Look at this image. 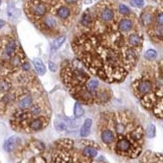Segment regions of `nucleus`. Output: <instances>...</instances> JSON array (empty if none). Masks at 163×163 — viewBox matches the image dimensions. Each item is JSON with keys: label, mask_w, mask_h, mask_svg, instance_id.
<instances>
[{"label": "nucleus", "mask_w": 163, "mask_h": 163, "mask_svg": "<svg viewBox=\"0 0 163 163\" xmlns=\"http://www.w3.org/2000/svg\"><path fill=\"white\" fill-rule=\"evenodd\" d=\"M20 143V139L18 138V137H10V138H8L6 141H5L4 143V149L5 151H7V152H11L13 149H15V147Z\"/></svg>", "instance_id": "1"}, {"label": "nucleus", "mask_w": 163, "mask_h": 163, "mask_svg": "<svg viewBox=\"0 0 163 163\" xmlns=\"http://www.w3.org/2000/svg\"><path fill=\"white\" fill-rule=\"evenodd\" d=\"M91 127H92V119L90 118L86 119V121L84 122V124H83V126L81 128V136L82 137L88 136L90 134Z\"/></svg>", "instance_id": "2"}, {"label": "nucleus", "mask_w": 163, "mask_h": 163, "mask_svg": "<svg viewBox=\"0 0 163 163\" xmlns=\"http://www.w3.org/2000/svg\"><path fill=\"white\" fill-rule=\"evenodd\" d=\"M32 12L38 16H42L47 13V6L42 3L34 4L32 6Z\"/></svg>", "instance_id": "3"}, {"label": "nucleus", "mask_w": 163, "mask_h": 163, "mask_svg": "<svg viewBox=\"0 0 163 163\" xmlns=\"http://www.w3.org/2000/svg\"><path fill=\"white\" fill-rule=\"evenodd\" d=\"M33 64H34V67H35V70L38 75H44L45 73V71H47V69H45V66H44V64L42 63L41 60L39 58H35L33 60Z\"/></svg>", "instance_id": "4"}, {"label": "nucleus", "mask_w": 163, "mask_h": 163, "mask_svg": "<svg viewBox=\"0 0 163 163\" xmlns=\"http://www.w3.org/2000/svg\"><path fill=\"white\" fill-rule=\"evenodd\" d=\"M31 105H32V97L29 96V95L23 97V98L18 102V107L21 108V109L29 108Z\"/></svg>", "instance_id": "5"}, {"label": "nucleus", "mask_w": 163, "mask_h": 163, "mask_svg": "<svg viewBox=\"0 0 163 163\" xmlns=\"http://www.w3.org/2000/svg\"><path fill=\"white\" fill-rule=\"evenodd\" d=\"M151 88H152V84H151L150 81H147V80L142 81L138 86V89L140 91V93H142V94H146L148 92H150Z\"/></svg>", "instance_id": "6"}, {"label": "nucleus", "mask_w": 163, "mask_h": 163, "mask_svg": "<svg viewBox=\"0 0 163 163\" xmlns=\"http://www.w3.org/2000/svg\"><path fill=\"white\" fill-rule=\"evenodd\" d=\"M101 137H102L103 142L106 144L111 143V142H113V140H114V134L112 133V131H110V130L103 131Z\"/></svg>", "instance_id": "7"}, {"label": "nucleus", "mask_w": 163, "mask_h": 163, "mask_svg": "<svg viewBox=\"0 0 163 163\" xmlns=\"http://www.w3.org/2000/svg\"><path fill=\"white\" fill-rule=\"evenodd\" d=\"M130 148V142L127 139H121L120 141L117 143V150L121 151V152H125L128 151Z\"/></svg>", "instance_id": "8"}, {"label": "nucleus", "mask_w": 163, "mask_h": 163, "mask_svg": "<svg viewBox=\"0 0 163 163\" xmlns=\"http://www.w3.org/2000/svg\"><path fill=\"white\" fill-rule=\"evenodd\" d=\"M113 17H114L113 10L109 9V8H106V9H104V10L102 11V13H101V19L103 20V21L109 22V21H111V20L113 19Z\"/></svg>", "instance_id": "9"}, {"label": "nucleus", "mask_w": 163, "mask_h": 163, "mask_svg": "<svg viewBox=\"0 0 163 163\" xmlns=\"http://www.w3.org/2000/svg\"><path fill=\"white\" fill-rule=\"evenodd\" d=\"M132 21L129 19H123L119 23V29L121 31H129L132 28Z\"/></svg>", "instance_id": "10"}, {"label": "nucleus", "mask_w": 163, "mask_h": 163, "mask_svg": "<svg viewBox=\"0 0 163 163\" xmlns=\"http://www.w3.org/2000/svg\"><path fill=\"white\" fill-rule=\"evenodd\" d=\"M71 14V11L68 7L65 6H62L58 10V15L61 19H67Z\"/></svg>", "instance_id": "11"}, {"label": "nucleus", "mask_w": 163, "mask_h": 163, "mask_svg": "<svg viewBox=\"0 0 163 163\" xmlns=\"http://www.w3.org/2000/svg\"><path fill=\"white\" fill-rule=\"evenodd\" d=\"M99 86V82H98V80L97 79H91L90 81L87 83V88H88V90L89 91H91V92H94L97 88H98Z\"/></svg>", "instance_id": "12"}, {"label": "nucleus", "mask_w": 163, "mask_h": 163, "mask_svg": "<svg viewBox=\"0 0 163 163\" xmlns=\"http://www.w3.org/2000/svg\"><path fill=\"white\" fill-rule=\"evenodd\" d=\"M129 43L132 45V46H137L141 43V37L137 34H132L129 37Z\"/></svg>", "instance_id": "13"}, {"label": "nucleus", "mask_w": 163, "mask_h": 163, "mask_svg": "<svg viewBox=\"0 0 163 163\" xmlns=\"http://www.w3.org/2000/svg\"><path fill=\"white\" fill-rule=\"evenodd\" d=\"M85 113V110L84 108L82 107V105L80 103H77L75 104V107H74V114H75L76 117H82L83 115H84Z\"/></svg>", "instance_id": "14"}, {"label": "nucleus", "mask_w": 163, "mask_h": 163, "mask_svg": "<svg viewBox=\"0 0 163 163\" xmlns=\"http://www.w3.org/2000/svg\"><path fill=\"white\" fill-rule=\"evenodd\" d=\"M84 154L86 156L93 158V157H96L97 155H98V151L93 147H86L84 149Z\"/></svg>", "instance_id": "15"}, {"label": "nucleus", "mask_w": 163, "mask_h": 163, "mask_svg": "<svg viewBox=\"0 0 163 163\" xmlns=\"http://www.w3.org/2000/svg\"><path fill=\"white\" fill-rule=\"evenodd\" d=\"M44 124H42L41 120V119H34L30 122V128L33 130H39L41 129Z\"/></svg>", "instance_id": "16"}, {"label": "nucleus", "mask_w": 163, "mask_h": 163, "mask_svg": "<svg viewBox=\"0 0 163 163\" xmlns=\"http://www.w3.org/2000/svg\"><path fill=\"white\" fill-rule=\"evenodd\" d=\"M14 50H15V42L11 41L6 45V48H5V53H6L7 56H11V55H13Z\"/></svg>", "instance_id": "17"}, {"label": "nucleus", "mask_w": 163, "mask_h": 163, "mask_svg": "<svg viewBox=\"0 0 163 163\" xmlns=\"http://www.w3.org/2000/svg\"><path fill=\"white\" fill-rule=\"evenodd\" d=\"M44 24L45 26L48 28H54L56 26V21L53 17H47V18L44 19Z\"/></svg>", "instance_id": "18"}, {"label": "nucleus", "mask_w": 163, "mask_h": 163, "mask_svg": "<svg viewBox=\"0 0 163 163\" xmlns=\"http://www.w3.org/2000/svg\"><path fill=\"white\" fill-rule=\"evenodd\" d=\"M54 127H56V129L58 131H65L67 129V125L62 120H56L54 121Z\"/></svg>", "instance_id": "19"}, {"label": "nucleus", "mask_w": 163, "mask_h": 163, "mask_svg": "<svg viewBox=\"0 0 163 163\" xmlns=\"http://www.w3.org/2000/svg\"><path fill=\"white\" fill-rule=\"evenodd\" d=\"M141 20H142V23L144 25H148L151 23V21H152V16H151L149 13L145 12L141 15Z\"/></svg>", "instance_id": "20"}, {"label": "nucleus", "mask_w": 163, "mask_h": 163, "mask_svg": "<svg viewBox=\"0 0 163 163\" xmlns=\"http://www.w3.org/2000/svg\"><path fill=\"white\" fill-rule=\"evenodd\" d=\"M65 41V36H61L59 37L58 39H56L53 41V49H58V48H59L62 46V44L64 43V42Z\"/></svg>", "instance_id": "21"}, {"label": "nucleus", "mask_w": 163, "mask_h": 163, "mask_svg": "<svg viewBox=\"0 0 163 163\" xmlns=\"http://www.w3.org/2000/svg\"><path fill=\"white\" fill-rule=\"evenodd\" d=\"M157 57V52L154 49H149L145 53V58L148 60H153Z\"/></svg>", "instance_id": "22"}, {"label": "nucleus", "mask_w": 163, "mask_h": 163, "mask_svg": "<svg viewBox=\"0 0 163 163\" xmlns=\"http://www.w3.org/2000/svg\"><path fill=\"white\" fill-rule=\"evenodd\" d=\"M155 133H156V129H155V126H154L153 124H151L148 126L147 130H146V135L147 137H149V138H153L154 136H155Z\"/></svg>", "instance_id": "23"}, {"label": "nucleus", "mask_w": 163, "mask_h": 163, "mask_svg": "<svg viewBox=\"0 0 163 163\" xmlns=\"http://www.w3.org/2000/svg\"><path fill=\"white\" fill-rule=\"evenodd\" d=\"M91 22H92V18H91V16L89 15L88 13H85L84 15H83V18H82V24L84 25V26H88V25L91 24Z\"/></svg>", "instance_id": "24"}, {"label": "nucleus", "mask_w": 163, "mask_h": 163, "mask_svg": "<svg viewBox=\"0 0 163 163\" xmlns=\"http://www.w3.org/2000/svg\"><path fill=\"white\" fill-rule=\"evenodd\" d=\"M130 3L135 7L141 8L144 5V0H130Z\"/></svg>", "instance_id": "25"}, {"label": "nucleus", "mask_w": 163, "mask_h": 163, "mask_svg": "<svg viewBox=\"0 0 163 163\" xmlns=\"http://www.w3.org/2000/svg\"><path fill=\"white\" fill-rule=\"evenodd\" d=\"M119 11H120V13H122V14H130V9L128 8L126 5H119Z\"/></svg>", "instance_id": "26"}, {"label": "nucleus", "mask_w": 163, "mask_h": 163, "mask_svg": "<svg viewBox=\"0 0 163 163\" xmlns=\"http://www.w3.org/2000/svg\"><path fill=\"white\" fill-rule=\"evenodd\" d=\"M156 21H157V24H158V25H160V26H163V12L159 13L158 15H157Z\"/></svg>", "instance_id": "27"}, {"label": "nucleus", "mask_w": 163, "mask_h": 163, "mask_svg": "<svg viewBox=\"0 0 163 163\" xmlns=\"http://www.w3.org/2000/svg\"><path fill=\"white\" fill-rule=\"evenodd\" d=\"M8 88H9V85H8L6 82H4V80H2V81H1V91H2V92L7 91Z\"/></svg>", "instance_id": "28"}, {"label": "nucleus", "mask_w": 163, "mask_h": 163, "mask_svg": "<svg viewBox=\"0 0 163 163\" xmlns=\"http://www.w3.org/2000/svg\"><path fill=\"white\" fill-rule=\"evenodd\" d=\"M48 66H50V69L51 72H56V65L53 63V62H50V63H48Z\"/></svg>", "instance_id": "29"}, {"label": "nucleus", "mask_w": 163, "mask_h": 163, "mask_svg": "<svg viewBox=\"0 0 163 163\" xmlns=\"http://www.w3.org/2000/svg\"><path fill=\"white\" fill-rule=\"evenodd\" d=\"M124 125H122V124H119V125H117V132L118 133H123V131H124Z\"/></svg>", "instance_id": "30"}, {"label": "nucleus", "mask_w": 163, "mask_h": 163, "mask_svg": "<svg viewBox=\"0 0 163 163\" xmlns=\"http://www.w3.org/2000/svg\"><path fill=\"white\" fill-rule=\"evenodd\" d=\"M41 112V109H39L38 107H33L32 109H31V114H33V115H36V114H38Z\"/></svg>", "instance_id": "31"}, {"label": "nucleus", "mask_w": 163, "mask_h": 163, "mask_svg": "<svg viewBox=\"0 0 163 163\" xmlns=\"http://www.w3.org/2000/svg\"><path fill=\"white\" fill-rule=\"evenodd\" d=\"M22 67H23V69H25V70L30 69V66H29V64H28V63H24L23 65H22Z\"/></svg>", "instance_id": "32"}, {"label": "nucleus", "mask_w": 163, "mask_h": 163, "mask_svg": "<svg viewBox=\"0 0 163 163\" xmlns=\"http://www.w3.org/2000/svg\"><path fill=\"white\" fill-rule=\"evenodd\" d=\"M67 3H68V4H73V3H76L78 0H65Z\"/></svg>", "instance_id": "33"}]
</instances>
